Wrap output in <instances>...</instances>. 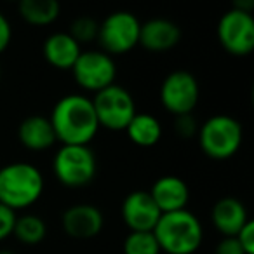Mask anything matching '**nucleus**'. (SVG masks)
Returning <instances> with one entry per match:
<instances>
[{
  "label": "nucleus",
  "mask_w": 254,
  "mask_h": 254,
  "mask_svg": "<svg viewBox=\"0 0 254 254\" xmlns=\"http://www.w3.org/2000/svg\"><path fill=\"white\" fill-rule=\"evenodd\" d=\"M92 106H94L99 126L112 131L126 129L127 124L136 115V103L131 92L117 84H112L96 92Z\"/></svg>",
  "instance_id": "423d86ee"
},
{
  "label": "nucleus",
  "mask_w": 254,
  "mask_h": 254,
  "mask_svg": "<svg viewBox=\"0 0 254 254\" xmlns=\"http://www.w3.org/2000/svg\"><path fill=\"white\" fill-rule=\"evenodd\" d=\"M162 216L153 202L150 191H131L122 202V218L131 232H153L157 221Z\"/></svg>",
  "instance_id": "9b49d317"
},
{
  "label": "nucleus",
  "mask_w": 254,
  "mask_h": 254,
  "mask_svg": "<svg viewBox=\"0 0 254 254\" xmlns=\"http://www.w3.org/2000/svg\"><path fill=\"white\" fill-rule=\"evenodd\" d=\"M80 53V44L68 32L51 33L44 40V56L56 68H71Z\"/></svg>",
  "instance_id": "dca6fc26"
},
{
  "label": "nucleus",
  "mask_w": 254,
  "mask_h": 254,
  "mask_svg": "<svg viewBox=\"0 0 254 254\" xmlns=\"http://www.w3.org/2000/svg\"><path fill=\"white\" fill-rule=\"evenodd\" d=\"M0 78H2V66H0Z\"/></svg>",
  "instance_id": "c85d7f7f"
},
{
  "label": "nucleus",
  "mask_w": 254,
  "mask_h": 254,
  "mask_svg": "<svg viewBox=\"0 0 254 254\" xmlns=\"http://www.w3.org/2000/svg\"><path fill=\"white\" fill-rule=\"evenodd\" d=\"M214 226L225 237H235L244 225L249 221L246 205L235 197H223L214 204L211 212Z\"/></svg>",
  "instance_id": "2eb2a0df"
},
{
  "label": "nucleus",
  "mask_w": 254,
  "mask_h": 254,
  "mask_svg": "<svg viewBox=\"0 0 254 254\" xmlns=\"http://www.w3.org/2000/svg\"><path fill=\"white\" fill-rule=\"evenodd\" d=\"M60 4L56 0H21L19 14L32 25H49L60 16Z\"/></svg>",
  "instance_id": "6ab92c4d"
},
{
  "label": "nucleus",
  "mask_w": 254,
  "mask_h": 254,
  "mask_svg": "<svg viewBox=\"0 0 254 254\" xmlns=\"http://www.w3.org/2000/svg\"><path fill=\"white\" fill-rule=\"evenodd\" d=\"M153 202L160 212H174L187 207L190 190L188 185L178 176H162L153 183L150 190Z\"/></svg>",
  "instance_id": "ddd939ff"
},
{
  "label": "nucleus",
  "mask_w": 254,
  "mask_h": 254,
  "mask_svg": "<svg viewBox=\"0 0 254 254\" xmlns=\"http://www.w3.org/2000/svg\"><path fill=\"white\" fill-rule=\"evenodd\" d=\"M174 129L181 138H191L197 132V122H195L191 113H185V115H176V122H174Z\"/></svg>",
  "instance_id": "b1692460"
},
{
  "label": "nucleus",
  "mask_w": 254,
  "mask_h": 254,
  "mask_svg": "<svg viewBox=\"0 0 254 254\" xmlns=\"http://www.w3.org/2000/svg\"><path fill=\"white\" fill-rule=\"evenodd\" d=\"M42 191V173L33 164L12 162L0 169V202L12 211L35 204Z\"/></svg>",
  "instance_id": "7ed1b4c3"
},
{
  "label": "nucleus",
  "mask_w": 254,
  "mask_h": 254,
  "mask_svg": "<svg viewBox=\"0 0 254 254\" xmlns=\"http://www.w3.org/2000/svg\"><path fill=\"white\" fill-rule=\"evenodd\" d=\"M181 39V30L174 21L166 18H152L139 28V42L148 51H167Z\"/></svg>",
  "instance_id": "4468645a"
},
{
  "label": "nucleus",
  "mask_w": 254,
  "mask_h": 254,
  "mask_svg": "<svg viewBox=\"0 0 254 254\" xmlns=\"http://www.w3.org/2000/svg\"><path fill=\"white\" fill-rule=\"evenodd\" d=\"M0 254H14V253H11V251H0Z\"/></svg>",
  "instance_id": "cd10ccee"
},
{
  "label": "nucleus",
  "mask_w": 254,
  "mask_h": 254,
  "mask_svg": "<svg viewBox=\"0 0 254 254\" xmlns=\"http://www.w3.org/2000/svg\"><path fill=\"white\" fill-rule=\"evenodd\" d=\"M127 136L132 143L139 146H153L159 143L162 136V126L159 119L152 113H138L131 119V122L126 127Z\"/></svg>",
  "instance_id": "a211bd4d"
},
{
  "label": "nucleus",
  "mask_w": 254,
  "mask_h": 254,
  "mask_svg": "<svg viewBox=\"0 0 254 254\" xmlns=\"http://www.w3.org/2000/svg\"><path fill=\"white\" fill-rule=\"evenodd\" d=\"M198 82L187 70H174L160 85V101L174 115L191 113L198 103Z\"/></svg>",
  "instance_id": "9d476101"
},
{
  "label": "nucleus",
  "mask_w": 254,
  "mask_h": 254,
  "mask_svg": "<svg viewBox=\"0 0 254 254\" xmlns=\"http://www.w3.org/2000/svg\"><path fill=\"white\" fill-rule=\"evenodd\" d=\"M71 70L80 87L94 92L112 85L117 77L115 61L105 51H82Z\"/></svg>",
  "instance_id": "6e6552de"
},
{
  "label": "nucleus",
  "mask_w": 254,
  "mask_h": 254,
  "mask_svg": "<svg viewBox=\"0 0 254 254\" xmlns=\"http://www.w3.org/2000/svg\"><path fill=\"white\" fill-rule=\"evenodd\" d=\"M124 254H160L153 232H131L124 240Z\"/></svg>",
  "instance_id": "412c9836"
},
{
  "label": "nucleus",
  "mask_w": 254,
  "mask_h": 254,
  "mask_svg": "<svg viewBox=\"0 0 254 254\" xmlns=\"http://www.w3.org/2000/svg\"><path fill=\"white\" fill-rule=\"evenodd\" d=\"M53 169L66 187H85L96 176V155L89 145H63L54 155Z\"/></svg>",
  "instance_id": "39448f33"
},
{
  "label": "nucleus",
  "mask_w": 254,
  "mask_h": 254,
  "mask_svg": "<svg viewBox=\"0 0 254 254\" xmlns=\"http://www.w3.org/2000/svg\"><path fill=\"white\" fill-rule=\"evenodd\" d=\"M46 221L35 214H23L19 218H16L14 230H12V233L18 237V240H21L25 244L42 242L44 237H46Z\"/></svg>",
  "instance_id": "aec40b11"
},
{
  "label": "nucleus",
  "mask_w": 254,
  "mask_h": 254,
  "mask_svg": "<svg viewBox=\"0 0 254 254\" xmlns=\"http://www.w3.org/2000/svg\"><path fill=\"white\" fill-rule=\"evenodd\" d=\"M218 39L228 53L246 56L254 49V18L251 12L230 9L218 23Z\"/></svg>",
  "instance_id": "1a4fd4ad"
},
{
  "label": "nucleus",
  "mask_w": 254,
  "mask_h": 254,
  "mask_svg": "<svg viewBox=\"0 0 254 254\" xmlns=\"http://www.w3.org/2000/svg\"><path fill=\"white\" fill-rule=\"evenodd\" d=\"M98 30L99 25L96 23V19H92L91 16H80V18L73 19L68 33L80 44V42H89V40L98 39Z\"/></svg>",
  "instance_id": "4be33fe9"
},
{
  "label": "nucleus",
  "mask_w": 254,
  "mask_h": 254,
  "mask_svg": "<svg viewBox=\"0 0 254 254\" xmlns=\"http://www.w3.org/2000/svg\"><path fill=\"white\" fill-rule=\"evenodd\" d=\"M12 37V30H11V23L5 18L2 12H0V53L5 51V47L9 46Z\"/></svg>",
  "instance_id": "bb28decb"
},
{
  "label": "nucleus",
  "mask_w": 254,
  "mask_h": 254,
  "mask_svg": "<svg viewBox=\"0 0 254 254\" xmlns=\"http://www.w3.org/2000/svg\"><path fill=\"white\" fill-rule=\"evenodd\" d=\"M19 141L30 150H46L54 145L56 134H54L53 124L49 117L44 115H30L19 124L18 127Z\"/></svg>",
  "instance_id": "f3484780"
},
{
  "label": "nucleus",
  "mask_w": 254,
  "mask_h": 254,
  "mask_svg": "<svg viewBox=\"0 0 254 254\" xmlns=\"http://www.w3.org/2000/svg\"><path fill=\"white\" fill-rule=\"evenodd\" d=\"M16 218H18L16 211H12L11 207H7V205H4L0 202V240L7 239L12 233Z\"/></svg>",
  "instance_id": "5701e85b"
},
{
  "label": "nucleus",
  "mask_w": 254,
  "mask_h": 254,
  "mask_svg": "<svg viewBox=\"0 0 254 254\" xmlns=\"http://www.w3.org/2000/svg\"><path fill=\"white\" fill-rule=\"evenodd\" d=\"M198 143L205 155L228 159L242 145V126L226 113H218L205 120L198 129Z\"/></svg>",
  "instance_id": "20e7f679"
},
{
  "label": "nucleus",
  "mask_w": 254,
  "mask_h": 254,
  "mask_svg": "<svg viewBox=\"0 0 254 254\" xmlns=\"http://www.w3.org/2000/svg\"><path fill=\"white\" fill-rule=\"evenodd\" d=\"M103 214L92 204H75L63 212V228L73 239H92L103 228Z\"/></svg>",
  "instance_id": "f8f14e48"
},
{
  "label": "nucleus",
  "mask_w": 254,
  "mask_h": 254,
  "mask_svg": "<svg viewBox=\"0 0 254 254\" xmlns=\"http://www.w3.org/2000/svg\"><path fill=\"white\" fill-rule=\"evenodd\" d=\"M160 251L167 254H193L200 247L204 230L198 218L188 209L162 212L153 228Z\"/></svg>",
  "instance_id": "f03ea898"
},
{
  "label": "nucleus",
  "mask_w": 254,
  "mask_h": 254,
  "mask_svg": "<svg viewBox=\"0 0 254 254\" xmlns=\"http://www.w3.org/2000/svg\"><path fill=\"white\" fill-rule=\"evenodd\" d=\"M237 240H239L240 247L244 249L246 254H254V221H247L246 225L240 228L237 233Z\"/></svg>",
  "instance_id": "393cba45"
},
{
  "label": "nucleus",
  "mask_w": 254,
  "mask_h": 254,
  "mask_svg": "<svg viewBox=\"0 0 254 254\" xmlns=\"http://www.w3.org/2000/svg\"><path fill=\"white\" fill-rule=\"evenodd\" d=\"M216 254H246L237 237H225L216 247Z\"/></svg>",
  "instance_id": "a878e982"
},
{
  "label": "nucleus",
  "mask_w": 254,
  "mask_h": 254,
  "mask_svg": "<svg viewBox=\"0 0 254 254\" xmlns=\"http://www.w3.org/2000/svg\"><path fill=\"white\" fill-rule=\"evenodd\" d=\"M56 139L63 145H89L99 129L92 99L84 94L63 96L49 117Z\"/></svg>",
  "instance_id": "f257e3e1"
},
{
  "label": "nucleus",
  "mask_w": 254,
  "mask_h": 254,
  "mask_svg": "<svg viewBox=\"0 0 254 254\" xmlns=\"http://www.w3.org/2000/svg\"><path fill=\"white\" fill-rule=\"evenodd\" d=\"M141 23L132 12L115 11L108 14L98 30V40L106 54H122L139 42Z\"/></svg>",
  "instance_id": "0eeeda50"
}]
</instances>
